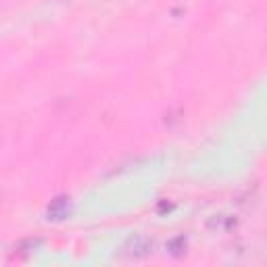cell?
I'll return each instance as SVG.
<instances>
[{
	"label": "cell",
	"mask_w": 267,
	"mask_h": 267,
	"mask_svg": "<svg viewBox=\"0 0 267 267\" xmlns=\"http://www.w3.org/2000/svg\"><path fill=\"white\" fill-rule=\"evenodd\" d=\"M67 209H69V199L61 197V199H57V200L50 202L48 217H52V219H63V217L67 215Z\"/></svg>",
	"instance_id": "1"
}]
</instances>
